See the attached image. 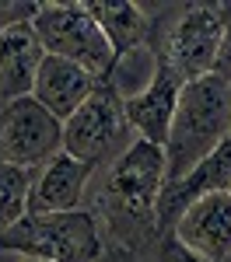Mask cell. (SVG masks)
Returning a JSON list of instances; mask_svg holds the SVG:
<instances>
[{"label":"cell","instance_id":"cell-13","mask_svg":"<svg viewBox=\"0 0 231 262\" xmlns=\"http://www.w3.org/2000/svg\"><path fill=\"white\" fill-rule=\"evenodd\" d=\"M91 11H95L105 39L112 42L116 53H130V49L151 46V39H154V18H151L154 7H151V4L98 0V4H91Z\"/></svg>","mask_w":231,"mask_h":262},{"label":"cell","instance_id":"cell-20","mask_svg":"<svg viewBox=\"0 0 231 262\" xmlns=\"http://www.w3.org/2000/svg\"><path fill=\"white\" fill-rule=\"evenodd\" d=\"M18 262H42V259H18Z\"/></svg>","mask_w":231,"mask_h":262},{"label":"cell","instance_id":"cell-10","mask_svg":"<svg viewBox=\"0 0 231 262\" xmlns=\"http://www.w3.org/2000/svg\"><path fill=\"white\" fill-rule=\"evenodd\" d=\"M98 84L102 81L95 74H88L84 67H77V63L60 60V56H46L39 77H35V88H32V98L39 101L46 112H53L60 122H67L98 91Z\"/></svg>","mask_w":231,"mask_h":262},{"label":"cell","instance_id":"cell-16","mask_svg":"<svg viewBox=\"0 0 231 262\" xmlns=\"http://www.w3.org/2000/svg\"><path fill=\"white\" fill-rule=\"evenodd\" d=\"M151 262H203L196 252H189L175 234H158L151 242Z\"/></svg>","mask_w":231,"mask_h":262},{"label":"cell","instance_id":"cell-3","mask_svg":"<svg viewBox=\"0 0 231 262\" xmlns=\"http://www.w3.org/2000/svg\"><path fill=\"white\" fill-rule=\"evenodd\" d=\"M231 4H168V21H154L151 46L182 84L217 74Z\"/></svg>","mask_w":231,"mask_h":262},{"label":"cell","instance_id":"cell-5","mask_svg":"<svg viewBox=\"0 0 231 262\" xmlns=\"http://www.w3.org/2000/svg\"><path fill=\"white\" fill-rule=\"evenodd\" d=\"M32 25H35V32H39L49 56L77 63L88 74H95L98 81L109 74V67L116 60V49L105 39L91 4H67V0L63 4L60 0L39 4Z\"/></svg>","mask_w":231,"mask_h":262},{"label":"cell","instance_id":"cell-12","mask_svg":"<svg viewBox=\"0 0 231 262\" xmlns=\"http://www.w3.org/2000/svg\"><path fill=\"white\" fill-rule=\"evenodd\" d=\"M179 95H182V81L168 67H161L158 81L151 84L140 98L126 101V119L133 126L137 140H147L165 150L172 122H175V108H179Z\"/></svg>","mask_w":231,"mask_h":262},{"label":"cell","instance_id":"cell-14","mask_svg":"<svg viewBox=\"0 0 231 262\" xmlns=\"http://www.w3.org/2000/svg\"><path fill=\"white\" fill-rule=\"evenodd\" d=\"M161 67H165V63H161V56H158L154 46H140V49H130V53H116V60L109 67V74L102 77V84L126 105V101L140 98L147 88L158 81Z\"/></svg>","mask_w":231,"mask_h":262},{"label":"cell","instance_id":"cell-9","mask_svg":"<svg viewBox=\"0 0 231 262\" xmlns=\"http://www.w3.org/2000/svg\"><path fill=\"white\" fill-rule=\"evenodd\" d=\"M168 234H175L203 262H231V196L228 192L200 196L182 210V217L172 224Z\"/></svg>","mask_w":231,"mask_h":262},{"label":"cell","instance_id":"cell-15","mask_svg":"<svg viewBox=\"0 0 231 262\" xmlns=\"http://www.w3.org/2000/svg\"><path fill=\"white\" fill-rule=\"evenodd\" d=\"M28 192H32V171L0 161V234H7L14 224L28 217Z\"/></svg>","mask_w":231,"mask_h":262},{"label":"cell","instance_id":"cell-22","mask_svg":"<svg viewBox=\"0 0 231 262\" xmlns=\"http://www.w3.org/2000/svg\"><path fill=\"white\" fill-rule=\"evenodd\" d=\"M228 196H231V185H228Z\"/></svg>","mask_w":231,"mask_h":262},{"label":"cell","instance_id":"cell-17","mask_svg":"<svg viewBox=\"0 0 231 262\" xmlns=\"http://www.w3.org/2000/svg\"><path fill=\"white\" fill-rule=\"evenodd\" d=\"M35 11H39V4H28V0H0V35L14 25L32 21Z\"/></svg>","mask_w":231,"mask_h":262},{"label":"cell","instance_id":"cell-18","mask_svg":"<svg viewBox=\"0 0 231 262\" xmlns=\"http://www.w3.org/2000/svg\"><path fill=\"white\" fill-rule=\"evenodd\" d=\"M217 74L231 81V21H228V35H224V46H221V60H217Z\"/></svg>","mask_w":231,"mask_h":262},{"label":"cell","instance_id":"cell-1","mask_svg":"<svg viewBox=\"0 0 231 262\" xmlns=\"http://www.w3.org/2000/svg\"><path fill=\"white\" fill-rule=\"evenodd\" d=\"M98 192L88 203L102 206V221L123 245H137V238H158V203L168 185L165 150L147 140H133L123 158L102 168Z\"/></svg>","mask_w":231,"mask_h":262},{"label":"cell","instance_id":"cell-8","mask_svg":"<svg viewBox=\"0 0 231 262\" xmlns=\"http://www.w3.org/2000/svg\"><path fill=\"white\" fill-rule=\"evenodd\" d=\"M95 168L77 161L70 154H56L49 164L32 171V192H28V213H74L88 210Z\"/></svg>","mask_w":231,"mask_h":262},{"label":"cell","instance_id":"cell-19","mask_svg":"<svg viewBox=\"0 0 231 262\" xmlns=\"http://www.w3.org/2000/svg\"><path fill=\"white\" fill-rule=\"evenodd\" d=\"M11 259H18V255H7V252H0V262H11Z\"/></svg>","mask_w":231,"mask_h":262},{"label":"cell","instance_id":"cell-21","mask_svg":"<svg viewBox=\"0 0 231 262\" xmlns=\"http://www.w3.org/2000/svg\"><path fill=\"white\" fill-rule=\"evenodd\" d=\"M4 105H7V101H4V95H0V108H4Z\"/></svg>","mask_w":231,"mask_h":262},{"label":"cell","instance_id":"cell-7","mask_svg":"<svg viewBox=\"0 0 231 262\" xmlns=\"http://www.w3.org/2000/svg\"><path fill=\"white\" fill-rule=\"evenodd\" d=\"M56 154H63V122L46 112L39 101L14 98L0 108V161L39 171Z\"/></svg>","mask_w":231,"mask_h":262},{"label":"cell","instance_id":"cell-11","mask_svg":"<svg viewBox=\"0 0 231 262\" xmlns=\"http://www.w3.org/2000/svg\"><path fill=\"white\" fill-rule=\"evenodd\" d=\"M46 56L49 53H46V46H42L32 21L14 25V28H7L0 35V95H4V101L32 95Z\"/></svg>","mask_w":231,"mask_h":262},{"label":"cell","instance_id":"cell-6","mask_svg":"<svg viewBox=\"0 0 231 262\" xmlns=\"http://www.w3.org/2000/svg\"><path fill=\"white\" fill-rule=\"evenodd\" d=\"M133 140L137 133L126 119V105L105 84H98V91L63 122V154L91 164L95 171L123 158Z\"/></svg>","mask_w":231,"mask_h":262},{"label":"cell","instance_id":"cell-4","mask_svg":"<svg viewBox=\"0 0 231 262\" xmlns=\"http://www.w3.org/2000/svg\"><path fill=\"white\" fill-rule=\"evenodd\" d=\"M102 224L91 210L74 213H28L7 234L0 252L42 262H98L102 259Z\"/></svg>","mask_w":231,"mask_h":262},{"label":"cell","instance_id":"cell-2","mask_svg":"<svg viewBox=\"0 0 231 262\" xmlns=\"http://www.w3.org/2000/svg\"><path fill=\"white\" fill-rule=\"evenodd\" d=\"M228 137H231V81H224L221 74H210V77L182 84L175 122H172V133L165 143L168 185L182 182Z\"/></svg>","mask_w":231,"mask_h":262}]
</instances>
